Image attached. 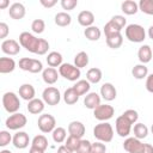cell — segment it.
Returning <instances> with one entry per match:
<instances>
[{
  "mask_svg": "<svg viewBox=\"0 0 153 153\" xmlns=\"http://www.w3.org/2000/svg\"><path fill=\"white\" fill-rule=\"evenodd\" d=\"M123 148L128 153H153L151 143H143L136 137H127L123 142Z\"/></svg>",
  "mask_w": 153,
  "mask_h": 153,
  "instance_id": "1",
  "label": "cell"
},
{
  "mask_svg": "<svg viewBox=\"0 0 153 153\" xmlns=\"http://www.w3.org/2000/svg\"><path fill=\"white\" fill-rule=\"evenodd\" d=\"M93 136L100 142H110L114 137V128L108 122H100L93 128Z\"/></svg>",
  "mask_w": 153,
  "mask_h": 153,
  "instance_id": "2",
  "label": "cell"
},
{
  "mask_svg": "<svg viewBox=\"0 0 153 153\" xmlns=\"http://www.w3.org/2000/svg\"><path fill=\"white\" fill-rule=\"evenodd\" d=\"M126 38L133 43H141L146 39V31L139 24H129L126 26Z\"/></svg>",
  "mask_w": 153,
  "mask_h": 153,
  "instance_id": "3",
  "label": "cell"
},
{
  "mask_svg": "<svg viewBox=\"0 0 153 153\" xmlns=\"http://www.w3.org/2000/svg\"><path fill=\"white\" fill-rule=\"evenodd\" d=\"M19 44L23 48H25L27 51L36 54L38 44H39V38H37L36 36H33L32 33L27 31H24L19 35Z\"/></svg>",
  "mask_w": 153,
  "mask_h": 153,
  "instance_id": "4",
  "label": "cell"
},
{
  "mask_svg": "<svg viewBox=\"0 0 153 153\" xmlns=\"http://www.w3.org/2000/svg\"><path fill=\"white\" fill-rule=\"evenodd\" d=\"M2 105L8 114H16L20 108V100L14 92H5L2 96Z\"/></svg>",
  "mask_w": 153,
  "mask_h": 153,
  "instance_id": "5",
  "label": "cell"
},
{
  "mask_svg": "<svg viewBox=\"0 0 153 153\" xmlns=\"http://www.w3.org/2000/svg\"><path fill=\"white\" fill-rule=\"evenodd\" d=\"M59 74L61 76H63L65 79L69 80V81H78L80 75H81V72L78 67H75L74 65H71V63H62L60 67H59Z\"/></svg>",
  "mask_w": 153,
  "mask_h": 153,
  "instance_id": "6",
  "label": "cell"
},
{
  "mask_svg": "<svg viewBox=\"0 0 153 153\" xmlns=\"http://www.w3.org/2000/svg\"><path fill=\"white\" fill-rule=\"evenodd\" d=\"M19 68L22 71H26L30 73H39L43 72V65L39 60L36 59H29V57H22L19 60Z\"/></svg>",
  "mask_w": 153,
  "mask_h": 153,
  "instance_id": "7",
  "label": "cell"
},
{
  "mask_svg": "<svg viewBox=\"0 0 153 153\" xmlns=\"http://www.w3.org/2000/svg\"><path fill=\"white\" fill-rule=\"evenodd\" d=\"M27 120H26V116L20 114V112H16V114H12L10 115L7 118H6V127L7 129L10 130H18V129H22L25 127Z\"/></svg>",
  "mask_w": 153,
  "mask_h": 153,
  "instance_id": "8",
  "label": "cell"
},
{
  "mask_svg": "<svg viewBox=\"0 0 153 153\" xmlns=\"http://www.w3.org/2000/svg\"><path fill=\"white\" fill-rule=\"evenodd\" d=\"M37 126L42 133H53V130L56 128V120L50 114H42L38 117Z\"/></svg>",
  "mask_w": 153,
  "mask_h": 153,
  "instance_id": "9",
  "label": "cell"
},
{
  "mask_svg": "<svg viewBox=\"0 0 153 153\" xmlns=\"http://www.w3.org/2000/svg\"><path fill=\"white\" fill-rule=\"evenodd\" d=\"M42 98H43V102L48 105H57L61 100V93L60 91L54 87V86H48L47 88H44L43 93H42Z\"/></svg>",
  "mask_w": 153,
  "mask_h": 153,
  "instance_id": "10",
  "label": "cell"
},
{
  "mask_svg": "<svg viewBox=\"0 0 153 153\" xmlns=\"http://www.w3.org/2000/svg\"><path fill=\"white\" fill-rule=\"evenodd\" d=\"M114 114H115V109H114V106H111L109 104H100L99 106H97L93 110L94 118L100 122H106L108 120L112 118Z\"/></svg>",
  "mask_w": 153,
  "mask_h": 153,
  "instance_id": "11",
  "label": "cell"
},
{
  "mask_svg": "<svg viewBox=\"0 0 153 153\" xmlns=\"http://www.w3.org/2000/svg\"><path fill=\"white\" fill-rule=\"evenodd\" d=\"M131 123L123 116H118L116 118V122H115V128H116V133L121 136V137H127L130 131H131Z\"/></svg>",
  "mask_w": 153,
  "mask_h": 153,
  "instance_id": "12",
  "label": "cell"
},
{
  "mask_svg": "<svg viewBox=\"0 0 153 153\" xmlns=\"http://www.w3.org/2000/svg\"><path fill=\"white\" fill-rule=\"evenodd\" d=\"M20 44L16 39H4L1 43V50L4 54L13 56L20 51Z\"/></svg>",
  "mask_w": 153,
  "mask_h": 153,
  "instance_id": "13",
  "label": "cell"
},
{
  "mask_svg": "<svg viewBox=\"0 0 153 153\" xmlns=\"http://www.w3.org/2000/svg\"><path fill=\"white\" fill-rule=\"evenodd\" d=\"M12 143L16 148L18 149H24L29 146L30 143V137H29V134L25 133V131H18L13 135V139H12Z\"/></svg>",
  "mask_w": 153,
  "mask_h": 153,
  "instance_id": "14",
  "label": "cell"
},
{
  "mask_svg": "<svg viewBox=\"0 0 153 153\" xmlns=\"http://www.w3.org/2000/svg\"><path fill=\"white\" fill-rule=\"evenodd\" d=\"M117 96V91L116 87L111 84V82H105L100 86V97L106 100V102H111L116 98Z\"/></svg>",
  "mask_w": 153,
  "mask_h": 153,
  "instance_id": "15",
  "label": "cell"
},
{
  "mask_svg": "<svg viewBox=\"0 0 153 153\" xmlns=\"http://www.w3.org/2000/svg\"><path fill=\"white\" fill-rule=\"evenodd\" d=\"M25 6L22 4V2H13L11 6H10V10H8V14L12 19L14 20H19V19H23L25 17Z\"/></svg>",
  "mask_w": 153,
  "mask_h": 153,
  "instance_id": "16",
  "label": "cell"
},
{
  "mask_svg": "<svg viewBox=\"0 0 153 153\" xmlns=\"http://www.w3.org/2000/svg\"><path fill=\"white\" fill-rule=\"evenodd\" d=\"M59 72L53 67H47L42 72V79L48 85H54L59 79Z\"/></svg>",
  "mask_w": 153,
  "mask_h": 153,
  "instance_id": "17",
  "label": "cell"
},
{
  "mask_svg": "<svg viewBox=\"0 0 153 153\" xmlns=\"http://www.w3.org/2000/svg\"><path fill=\"white\" fill-rule=\"evenodd\" d=\"M78 23L84 27H90L94 23V14L91 11L84 10L78 14Z\"/></svg>",
  "mask_w": 153,
  "mask_h": 153,
  "instance_id": "18",
  "label": "cell"
},
{
  "mask_svg": "<svg viewBox=\"0 0 153 153\" xmlns=\"http://www.w3.org/2000/svg\"><path fill=\"white\" fill-rule=\"evenodd\" d=\"M100 96L97 93V92H90L85 96L84 98V105L87 108V109H91V110H94L97 106L100 105Z\"/></svg>",
  "mask_w": 153,
  "mask_h": 153,
  "instance_id": "19",
  "label": "cell"
},
{
  "mask_svg": "<svg viewBox=\"0 0 153 153\" xmlns=\"http://www.w3.org/2000/svg\"><path fill=\"white\" fill-rule=\"evenodd\" d=\"M68 133L72 136L81 139L85 135V126L80 121H72L68 124Z\"/></svg>",
  "mask_w": 153,
  "mask_h": 153,
  "instance_id": "20",
  "label": "cell"
},
{
  "mask_svg": "<svg viewBox=\"0 0 153 153\" xmlns=\"http://www.w3.org/2000/svg\"><path fill=\"white\" fill-rule=\"evenodd\" d=\"M152 48L148 45V44H143L137 50V57H139V61L142 63V65H146L151 60H152Z\"/></svg>",
  "mask_w": 153,
  "mask_h": 153,
  "instance_id": "21",
  "label": "cell"
},
{
  "mask_svg": "<svg viewBox=\"0 0 153 153\" xmlns=\"http://www.w3.org/2000/svg\"><path fill=\"white\" fill-rule=\"evenodd\" d=\"M35 94H36V91L31 84H23L19 87V97L24 100H27V102L32 100L35 98Z\"/></svg>",
  "mask_w": 153,
  "mask_h": 153,
  "instance_id": "22",
  "label": "cell"
},
{
  "mask_svg": "<svg viewBox=\"0 0 153 153\" xmlns=\"http://www.w3.org/2000/svg\"><path fill=\"white\" fill-rule=\"evenodd\" d=\"M44 102L43 99H38V98H33L32 100H30L27 103V111L32 115H38L41 112H43L44 110Z\"/></svg>",
  "mask_w": 153,
  "mask_h": 153,
  "instance_id": "23",
  "label": "cell"
},
{
  "mask_svg": "<svg viewBox=\"0 0 153 153\" xmlns=\"http://www.w3.org/2000/svg\"><path fill=\"white\" fill-rule=\"evenodd\" d=\"M121 10L127 16H133L139 11V4L134 0H126L121 4Z\"/></svg>",
  "mask_w": 153,
  "mask_h": 153,
  "instance_id": "24",
  "label": "cell"
},
{
  "mask_svg": "<svg viewBox=\"0 0 153 153\" xmlns=\"http://www.w3.org/2000/svg\"><path fill=\"white\" fill-rule=\"evenodd\" d=\"M16 68V61L12 57H1L0 59V73L7 74L13 72Z\"/></svg>",
  "mask_w": 153,
  "mask_h": 153,
  "instance_id": "25",
  "label": "cell"
},
{
  "mask_svg": "<svg viewBox=\"0 0 153 153\" xmlns=\"http://www.w3.org/2000/svg\"><path fill=\"white\" fill-rule=\"evenodd\" d=\"M106 38V44L109 48L111 49H118L122 43H123V36L121 32H117V33H114V35H110Z\"/></svg>",
  "mask_w": 153,
  "mask_h": 153,
  "instance_id": "26",
  "label": "cell"
},
{
  "mask_svg": "<svg viewBox=\"0 0 153 153\" xmlns=\"http://www.w3.org/2000/svg\"><path fill=\"white\" fill-rule=\"evenodd\" d=\"M102 71L97 67H93V68H90L86 73V80L90 82V84H98L100 80H102Z\"/></svg>",
  "mask_w": 153,
  "mask_h": 153,
  "instance_id": "27",
  "label": "cell"
},
{
  "mask_svg": "<svg viewBox=\"0 0 153 153\" xmlns=\"http://www.w3.org/2000/svg\"><path fill=\"white\" fill-rule=\"evenodd\" d=\"M47 63L49 65V67H60L62 65V55L59 51H50L47 56Z\"/></svg>",
  "mask_w": 153,
  "mask_h": 153,
  "instance_id": "28",
  "label": "cell"
},
{
  "mask_svg": "<svg viewBox=\"0 0 153 153\" xmlns=\"http://www.w3.org/2000/svg\"><path fill=\"white\" fill-rule=\"evenodd\" d=\"M54 22H55V24L57 26L65 27V26H68L72 23V17L67 12H59V13L55 14Z\"/></svg>",
  "mask_w": 153,
  "mask_h": 153,
  "instance_id": "29",
  "label": "cell"
},
{
  "mask_svg": "<svg viewBox=\"0 0 153 153\" xmlns=\"http://www.w3.org/2000/svg\"><path fill=\"white\" fill-rule=\"evenodd\" d=\"M131 74L135 79L137 80H141V79H145L147 78L148 75V68L146 67V65H142V63H139V65H135L131 69Z\"/></svg>",
  "mask_w": 153,
  "mask_h": 153,
  "instance_id": "30",
  "label": "cell"
},
{
  "mask_svg": "<svg viewBox=\"0 0 153 153\" xmlns=\"http://www.w3.org/2000/svg\"><path fill=\"white\" fill-rule=\"evenodd\" d=\"M73 88H74V91L79 94V96H84V94H87V92L90 91V87H91V84L85 79H82V80H78L73 86H72Z\"/></svg>",
  "mask_w": 153,
  "mask_h": 153,
  "instance_id": "31",
  "label": "cell"
},
{
  "mask_svg": "<svg viewBox=\"0 0 153 153\" xmlns=\"http://www.w3.org/2000/svg\"><path fill=\"white\" fill-rule=\"evenodd\" d=\"M84 35H85V37H86L88 41H98V39L100 38V36H102V32H100L99 27L92 25V26L86 27V29L84 30Z\"/></svg>",
  "mask_w": 153,
  "mask_h": 153,
  "instance_id": "32",
  "label": "cell"
},
{
  "mask_svg": "<svg viewBox=\"0 0 153 153\" xmlns=\"http://www.w3.org/2000/svg\"><path fill=\"white\" fill-rule=\"evenodd\" d=\"M79 97H80V96L74 91L73 87L67 88V90L65 91V93H63V100H65V103L68 104V105L75 104V103L79 100Z\"/></svg>",
  "mask_w": 153,
  "mask_h": 153,
  "instance_id": "33",
  "label": "cell"
},
{
  "mask_svg": "<svg viewBox=\"0 0 153 153\" xmlns=\"http://www.w3.org/2000/svg\"><path fill=\"white\" fill-rule=\"evenodd\" d=\"M133 133H134V137L141 140L148 135V128L143 123H135L133 128Z\"/></svg>",
  "mask_w": 153,
  "mask_h": 153,
  "instance_id": "34",
  "label": "cell"
},
{
  "mask_svg": "<svg viewBox=\"0 0 153 153\" xmlns=\"http://www.w3.org/2000/svg\"><path fill=\"white\" fill-rule=\"evenodd\" d=\"M51 135H53L54 142H56V143H62V142H65L66 139H67V131H66V129L62 128V127H56V128L53 130Z\"/></svg>",
  "mask_w": 153,
  "mask_h": 153,
  "instance_id": "35",
  "label": "cell"
},
{
  "mask_svg": "<svg viewBox=\"0 0 153 153\" xmlns=\"http://www.w3.org/2000/svg\"><path fill=\"white\" fill-rule=\"evenodd\" d=\"M87 65H88V55H87V53H85V51L78 53L75 55V57H74V66L78 67L79 69H81V68L86 67Z\"/></svg>",
  "mask_w": 153,
  "mask_h": 153,
  "instance_id": "36",
  "label": "cell"
},
{
  "mask_svg": "<svg viewBox=\"0 0 153 153\" xmlns=\"http://www.w3.org/2000/svg\"><path fill=\"white\" fill-rule=\"evenodd\" d=\"M31 146L45 151L47 147H48V140H47V137L44 135H41V134L39 135H36L32 139V141H31Z\"/></svg>",
  "mask_w": 153,
  "mask_h": 153,
  "instance_id": "37",
  "label": "cell"
},
{
  "mask_svg": "<svg viewBox=\"0 0 153 153\" xmlns=\"http://www.w3.org/2000/svg\"><path fill=\"white\" fill-rule=\"evenodd\" d=\"M139 10L148 16H153V0H140Z\"/></svg>",
  "mask_w": 153,
  "mask_h": 153,
  "instance_id": "38",
  "label": "cell"
},
{
  "mask_svg": "<svg viewBox=\"0 0 153 153\" xmlns=\"http://www.w3.org/2000/svg\"><path fill=\"white\" fill-rule=\"evenodd\" d=\"M80 140H81V139H79V137H75V136L69 135V136L66 139V141H65V146H66L67 148H69L72 152H76V149H78V147H79V143H80Z\"/></svg>",
  "mask_w": 153,
  "mask_h": 153,
  "instance_id": "39",
  "label": "cell"
},
{
  "mask_svg": "<svg viewBox=\"0 0 153 153\" xmlns=\"http://www.w3.org/2000/svg\"><path fill=\"white\" fill-rule=\"evenodd\" d=\"M45 29V23L43 19H35L32 23H31V30L35 32V33H42Z\"/></svg>",
  "mask_w": 153,
  "mask_h": 153,
  "instance_id": "40",
  "label": "cell"
},
{
  "mask_svg": "<svg viewBox=\"0 0 153 153\" xmlns=\"http://www.w3.org/2000/svg\"><path fill=\"white\" fill-rule=\"evenodd\" d=\"M117 32H121V30L111 22L109 20L105 25H104V33H105V37L110 36V35H114V33H117Z\"/></svg>",
  "mask_w": 153,
  "mask_h": 153,
  "instance_id": "41",
  "label": "cell"
},
{
  "mask_svg": "<svg viewBox=\"0 0 153 153\" xmlns=\"http://www.w3.org/2000/svg\"><path fill=\"white\" fill-rule=\"evenodd\" d=\"M122 115H123L131 124H135L136 121H137V118H139V114H137V111L134 110V109H128V110H126Z\"/></svg>",
  "mask_w": 153,
  "mask_h": 153,
  "instance_id": "42",
  "label": "cell"
},
{
  "mask_svg": "<svg viewBox=\"0 0 153 153\" xmlns=\"http://www.w3.org/2000/svg\"><path fill=\"white\" fill-rule=\"evenodd\" d=\"M120 30H122L126 25H127V19H126V17L124 16H121V14H116V16H114L111 19H110Z\"/></svg>",
  "mask_w": 153,
  "mask_h": 153,
  "instance_id": "43",
  "label": "cell"
},
{
  "mask_svg": "<svg viewBox=\"0 0 153 153\" xmlns=\"http://www.w3.org/2000/svg\"><path fill=\"white\" fill-rule=\"evenodd\" d=\"M91 146L92 143L88 141V140H80V143H79V147L76 149V153H90L91 152Z\"/></svg>",
  "mask_w": 153,
  "mask_h": 153,
  "instance_id": "44",
  "label": "cell"
},
{
  "mask_svg": "<svg viewBox=\"0 0 153 153\" xmlns=\"http://www.w3.org/2000/svg\"><path fill=\"white\" fill-rule=\"evenodd\" d=\"M12 136H11V134H10V131H7V130H1L0 131V146L1 147H5V146H7L11 141H12Z\"/></svg>",
  "mask_w": 153,
  "mask_h": 153,
  "instance_id": "45",
  "label": "cell"
},
{
  "mask_svg": "<svg viewBox=\"0 0 153 153\" xmlns=\"http://www.w3.org/2000/svg\"><path fill=\"white\" fill-rule=\"evenodd\" d=\"M90 153H106V146L104 145V142H100V141L93 142L91 146Z\"/></svg>",
  "mask_w": 153,
  "mask_h": 153,
  "instance_id": "46",
  "label": "cell"
},
{
  "mask_svg": "<svg viewBox=\"0 0 153 153\" xmlns=\"http://www.w3.org/2000/svg\"><path fill=\"white\" fill-rule=\"evenodd\" d=\"M48 49H49V43H48V41L44 39V38H39V44H38V48H37L36 54H37V55H44V54H47Z\"/></svg>",
  "mask_w": 153,
  "mask_h": 153,
  "instance_id": "47",
  "label": "cell"
},
{
  "mask_svg": "<svg viewBox=\"0 0 153 153\" xmlns=\"http://www.w3.org/2000/svg\"><path fill=\"white\" fill-rule=\"evenodd\" d=\"M78 6V0H61V7L66 11H72Z\"/></svg>",
  "mask_w": 153,
  "mask_h": 153,
  "instance_id": "48",
  "label": "cell"
},
{
  "mask_svg": "<svg viewBox=\"0 0 153 153\" xmlns=\"http://www.w3.org/2000/svg\"><path fill=\"white\" fill-rule=\"evenodd\" d=\"M8 32H10V27H8V25H7L6 23L1 22V23H0V38H1V39L6 38L7 35H8Z\"/></svg>",
  "mask_w": 153,
  "mask_h": 153,
  "instance_id": "49",
  "label": "cell"
},
{
  "mask_svg": "<svg viewBox=\"0 0 153 153\" xmlns=\"http://www.w3.org/2000/svg\"><path fill=\"white\" fill-rule=\"evenodd\" d=\"M146 90L151 93H153V73L148 74L146 78Z\"/></svg>",
  "mask_w": 153,
  "mask_h": 153,
  "instance_id": "50",
  "label": "cell"
},
{
  "mask_svg": "<svg viewBox=\"0 0 153 153\" xmlns=\"http://www.w3.org/2000/svg\"><path fill=\"white\" fill-rule=\"evenodd\" d=\"M39 2H41V5H42L43 7H45V8H51V7H54V6L57 4L56 0H39Z\"/></svg>",
  "mask_w": 153,
  "mask_h": 153,
  "instance_id": "51",
  "label": "cell"
},
{
  "mask_svg": "<svg viewBox=\"0 0 153 153\" xmlns=\"http://www.w3.org/2000/svg\"><path fill=\"white\" fill-rule=\"evenodd\" d=\"M57 153H74V152H72L69 148H67L65 145H62L57 148Z\"/></svg>",
  "mask_w": 153,
  "mask_h": 153,
  "instance_id": "52",
  "label": "cell"
},
{
  "mask_svg": "<svg viewBox=\"0 0 153 153\" xmlns=\"http://www.w3.org/2000/svg\"><path fill=\"white\" fill-rule=\"evenodd\" d=\"M7 6H10V1L8 0H0V8L1 10L6 8Z\"/></svg>",
  "mask_w": 153,
  "mask_h": 153,
  "instance_id": "53",
  "label": "cell"
},
{
  "mask_svg": "<svg viewBox=\"0 0 153 153\" xmlns=\"http://www.w3.org/2000/svg\"><path fill=\"white\" fill-rule=\"evenodd\" d=\"M29 153H44V151L43 149H39V148H36V147H30V149H29Z\"/></svg>",
  "mask_w": 153,
  "mask_h": 153,
  "instance_id": "54",
  "label": "cell"
},
{
  "mask_svg": "<svg viewBox=\"0 0 153 153\" xmlns=\"http://www.w3.org/2000/svg\"><path fill=\"white\" fill-rule=\"evenodd\" d=\"M148 37L151 39H153V25H151L149 29H148Z\"/></svg>",
  "mask_w": 153,
  "mask_h": 153,
  "instance_id": "55",
  "label": "cell"
},
{
  "mask_svg": "<svg viewBox=\"0 0 153 153\" xmlns=\"http://www.w3.org/2000/svg\"><path fill=\"white\" fill-rule=\"evenodd\" d=\"M0 153H12L10 149H2V151H0Z\"/></svg>",
  "mask_w": 153,
  "mask_h": 153,
  "instance_id": "56",
  "label": "cell"
},
{
  "mask_svg": "<svg viewBox=\"0 0 153 153\" xmlns=\"http://www.w3.org/2000/svg\"><path fill=\"white\" fill-rule=\"evenodd\" d=\"M151 131H152V134H153V124H152V127H151Z\"/></svg>",
  "mask_w": 153,
  "mask_h": 153,
  "instance_id": "57",
  "label": "cell"
}]
</instances>
